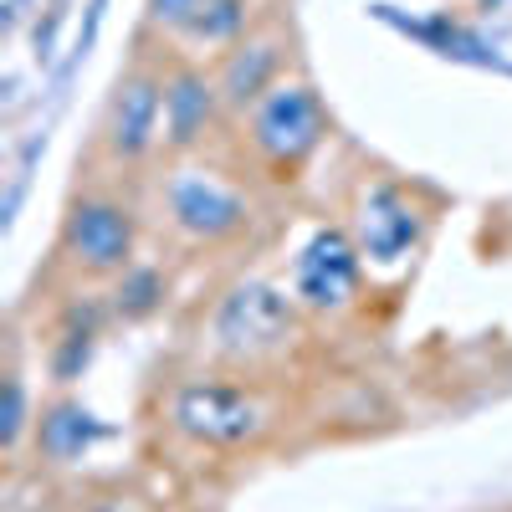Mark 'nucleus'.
I'll list each match as a JSON object with an SVG mask.
<instances>
[{
	"instance_id": "f257e3e1",
	"label": "nucleus",
	"mask_w": 512,
	"mask_h": 512,
	"mask_svg": "<svg viewBox=\"0 0 512 512\" xmlns=\"http://www.w3.org/2000/svg\"><path fill=\"white\" fill-rule=\"evenodd\" d=\"M292 333V303L277 292V287H262V282H246L236 287L221 313H216V338L226 354H272L287 344Z\"/></svg>"
},
{
	"instance_id": "f03ea898",
	"label": "nucleus",
	"mask_w": 512,
	"mask_h": 512,
	"mask_svg": "<svg viewBox=\"0 0 512 512\" xmlns=\"http://www.w3.org/2000/svg\"><path fill=\"white\" fill-rule=\"evenodd\" d=\"M323 134V108L313 98V88L303 82H277L272 93H262V103L251 108V139L267 159H303Z\"/></svg>"
},
{
	"instance_id": "7ed1b4c3",
	"label": "nucleus",
	"mask_w": 512,
	"mask_h": 512,
	"mask_svg": "<svg viewBox=\"0 0 512 512\" xmlns=\"http://www.w3.org/2000/svg\"><path fill=\"white\" fill-rule=\"evenodd\" d=\"M175 420L195 441L236 446V441H251L262 431V405L241 390H231V384H185L175 395Z\"/></svg>"
},
{
	"instance_id": "20e7f679",
	"label": "nucleus",
	"mask_w": 512,
	"mask_h": 512,
	"mask_svg": "<svg viewBox=\"0 0 512 512\" xmlns=\"http://www.w3.org/2000/svg\"><path fill=\"white\" fill-rule=\"evenodd\" d=\"M359 282V251L344 231H318L297 256V297L308 308H344Z\"/></svg>"
},
{
	"instance_id": "39448f33",
	"label": "nucleus",
	"mask_w": 512,
	"mask_h": 512,
	"mask_svg": "<svg viewBox=\"0 0 512 512\" xmlns=\"http://www.w3.org/2000/svg\"><path fill=\"white\" fill-rule=\"evenodd\" d=\"M62 241H67V251L77 256L82 267L113 272V267L128 262V251H134V221H128L118 205H108V200H82V205H72Z\"/></svg>"
},
{
	"instance_id": "423d86ee",
	"label": "nucleus",
	"mask_w": 512,
	"mask_h": 512,
	"mask_svg": "<svg viewBox=\"0 0 512 512\" xmlns=\"http://www.w3.org/2000/svg\"><path fill=\"white\" fill-rule=\"evenodd\" d=\"M169 210L190 236H226L246 221V205L231 185H221L216 175H200V169H185V175L169 180Z\"/></svg>"
},
{
	"instance_id": "0eeeda50",
	"label": "nucleus",
	"mask_w": 512,
	"mask_h": 512,
	"mask_svg": "<svg viewBox=\"0 0 512 512\" xmlns=\"http://www.w3.org/2000/svg\"><path fill=\"white\" fill-rule=\"evenodd\" d=\"M159 113H164V88H159V82L154 77H128L118 88V98H113V113H108V144H113V154L139 159L154 144Z\"/></svg>"
},
{
	"instance_id": "6e6552de",
	"label": "nucleus",
	"mask_w": 512,
	"mask_h": 512,
	"mask_svg": "<svg viewBox=\"0 0 512 512\" xmlns=\"http://www.w3.org/2000/svg\"><path fill=\"white\" fill-rule=\"evenodd\" d=\"M415 210L395 195V190H374L359 210V246L379 262H395V256L415 241Z\"/></svg>"
},
{
	"instance_id": "1a4fd4ad",
	"label": "nucleus",
	"mask_w": 512,
	"mask_h": 512,
	"mask_svg": "<svg viewBox=\"0 0 512 512\" xmlns=\"http://www.w3.org/2000/svg\"><path fill=\"white\" fill-rule=\"evenodd\" d=\"M210 113H216V88L200 72H180L164 88V123H169V139L175 144H195Z\"/></svg>"
},
{
	"instance_id": "9d476101",
	"label": "nucleus",
	"mask_w": 512,
	"mask_h": 512,
	"mask_svg": "<svg viewBox=\"0 0 512 512\" xmlns=\"http://www.w3.org/2000/svg\"><path fill=\"white\" fill-rule=\"evenodd\" d=\"M272 72H277V47L272 41H246L241 52H231L226 77H221V93L231 103H262V93H272Z\"/></svg>"
},
{
	"instance_id": "9b49d317",
	"label": "nucleus",
	"mask_w": 512,
	"mask_h": 512,
	"mask_svg": "<svg viewBox=\"0 0 512 512\" xmlns=\"http://www.w3.org/2000/svg\"><path fill=\"white\" fill-rule=\"evenodd\" d=\"M88 446V415H77V410H57L47 420V451L52 456H72Z\"/></svg>"
},
{
	"instance_id": "f8f14e48",
	"label": "nucleus",
	"mask_w": 512,
	"mask_h": 512,
	"mask_svg": "<svg viewBox=\"0 0 512 512\" xmlns=\"http://www.w3.org/2000/svg\"><path fill=\"white\" fill-rule=\"evenodd\" d=\"M236 26H241V6H236V0H210V6L190 21V31L205 36V41H221V36H231Z\"/></svg>"
},
{
	"instance_id": "ddd939ff",
	"label": "nucleus",
	"mask_w": 512,
	"mask_h": 512,
	"mask_svg": "<svg viewBox=\"0 0 512 512\" xmlns=\"http://www.w3.org/2000/svg\"><path fill=\"white\" fill-rule=\"evenodd\" d=\"M154 292H159V277H154V272H139L134 282L118 292V308H123V313H149V308H154Z\"/></svg>"
},
{
	"instance_id": "4468645a",
	"label": "nucleus",
	"mask_w": 512,
	"mask_h": 512,
	"mask_svg": "<svg viewBox=\"0 0 512 512\" xmlns=\"http://www.w3.org/2000/svg\"><path fill=\"white\" fill-rule=\"evenodd\" d=\"M205 6H210V0H149L154 21H169V26H190Z\"/></svg>"
},
{
	"instance_id": "2eb2a0df",
	"label": "nucleus",
	"mask_w": 512,
	"mask_h": 512,
	"mask_svg": "<svg viewBox=\"0 0 512 512\" xmlns=\"http://www.w3.org/2000/svg\"><path fill=\"white\" fill-rule=\"evenodd\" d=\"M16 436H21V384L11 379V390H6V441L16 446Z\"/></svg>"
}]
</instances>
